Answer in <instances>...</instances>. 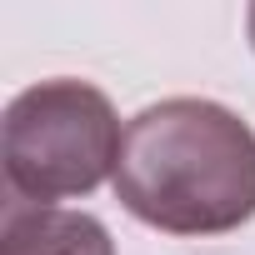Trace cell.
I'll return each instance as SVG.
<instances>
[{"instance_id": "cell-2", "label": "cell", "mask_w": 255, "mask_h": 255, "mask_svg": "<svg viewBox=\"0 0 255 255\" xmlns=\"http://www.w3.org/2000/svg\"><path fill=\"white\" fill-rule=\"evenodd\" d=\"M120 120L105 90L85 80H40L5 105L0 160L5 190L25 205L90 195L120 160Z\"/></svg>"}, {"instance_id": "cell-3", "label": "cell", "mask_w": 255, "mask_h": 255, "mask_svg": "<svg viewBox=\"0 0 255 255\" xmlns=\"http://www.w3.org/2000/svg\"><path fill=\"white\" fill-rule=\"evenodd\" d=\"M0 255H115L110 230L85 210L5 200Z\"/></svg>"}, {"instance_id": "cell-4", "label": "cell", "mask_w": 255, "mask_h": 255, "mask_svg": "<svg viewBox=\"0 0 255 255\" xmlns=\"http://www.w3.org/2000/svg\"><path fill=\"white\" fill-rule=\"evenodd\" d=\"M245 25H250V45H255V5L245 10Z\"/></svg>"}, {"instance_id": "cell-1", "label": "cell", "mask_w": 255, "mask_h": 255, "mask_svg": "<svg viewBox=\"0 0 255 255\" xmlns=\"http://www.w3.org/2000/svg\"><path fill=\"white\" fill-rule=\"evenodd\" d=\"M115 195L165 235L240 230L255 215V130L200 95L145 105L125 125Z\"/></svg>"}]
</instances>
